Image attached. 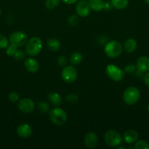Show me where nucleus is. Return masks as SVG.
I'll return each mask as SVG.
<instances>
[{"mask_svg": "<svg viewBox=\"0 0 149 149\" xmlns=\"http://www.w3.org/2000/svg\"><path fill=\"white\" fill-rule=\"evenodd\" d=\"M49 119L51 122L56 125H62L67 120V114L65 111L59 107H56L51 109L48 112Z\"/></svg>", "mask_w": 149, "mask_h": 149, "instance_id": "7ed1b4c3", "label": "nucleus"}, {"mask_svg": "<svg viewBox=\"0 0 149 149\" xmlns=\"http://www.w3.org/2000/svg\"><path fill=\"white\" fill-rule=\"evenodd\" d=\"M77 22H78V17H77L76 15H71L70 17H69L68 23L70 26H75V25L77 23Z\"/></svg>", "mask_w": 149, "mask_h": 149, "instance_id": "7c9ffc66", "label": "nucleus"}, {"mask_svg": "<svg viewBox=\"0 0 149 149\" xmlns=\"http://www.w3.org/2000/svg\"><path fill=\"white\" fill-rule=\"evenodd\" d=\"M19 98H20V96H19V94L16 92H11L10 94L8 95V99L10 102L12 103H15V102H18L19 100Z\"/></svg>", "mask_w": 149, "mask_h": 149, "instance_id": "cd10ccee", "label": "nucleus"}, {"mask_svg": "<svg viewBox=\"0 0 149 149\" xmlns=\"http://www.w3.org/2000/svg\"><path fill=\"white\" fill-rule=\"evenodd\" d=\"M91 9L89 5L88 1L86 0H80L77 2L76 6V13L77 15L81 17H87L90 14Z\"/></svg>", "mask_w": 149, "mask_h": 149, "instance_id": "9d476101", "label": "nucleus"}, {"mask_svg": "<svg viewBox=\"0 0 149 149\" xmlns=\"http://www.w3.org/2000/svg\"><path fill=\"white\" fill-rule=\"evenodd\" d=\"M138 133H137V131L134 130H129L126 131L124 134V136H123L124 141L129 144L135 143L138 139Z\"/></svg>", "mask_w": 149, "mask_h": 149, "instance_id": "2eb2a0df", "label": "nucleus"}, {"mask_svg": "<svg viewBox=\"0 0 149 149\" xmlns=\"http://www.w3.org/2000/svg\"><path fill=\"white\" fill-rule=\"evenodd\" d=\"M61 78L67 83H73L77 78V71L72 65H67L61 71Z\"/></svg>", "mask_w": 149, "mask_h": 149, "instance_id": "6e6552de", "label": "nucleus"}, {"mask_svg": "<svg viewBox=\"0 0 149 149\" xmlns=\"http://www.w3.org/2000/svg\"><path fill=\"white\" fill-rule=\"evenodd\" d=\"M9 45V40L5 36L0 34V49H5Z\"/></svg>", "mask_w": 149, "mask_h": 149, "instance_id": "bb28decb", "label": "nucleus"}, {"mask_svg": "<svg viewBox=\"0 0 149 149\" xmlns=\"http://www.w3.org/2000/svg\"><path fill=\"white\" fill-rule=\"evenodd\" d=\"M145 3H146V4H149V0H145Z\"/></svg>", "mask_w": 149, "mask_h": 149, "instance_id": "f704fd0d", "label": "nucleus"}, {"mask_svg": "<svg viewBox=\"0 0 149 149\" xmlns=\"http://www.w3.org/2000/svg\"><path fill=\"white\" fill-rule=\"evenodd\" d=\"M57 63L58 64L59 66L64 67L67 65V59L65 56H59L57 59Z\"/></svg>", "mask_w": 149, "mask_h": 149, "instance_id": "c756f323", "label": "nucleus"}, {"mask_svg": "<svg viewBox=\"0 0 149 149\" xmlns=\"http://www.w3.org/2000/svg\"><path fill=\"white\" fill-rule=\"evenodd\" d=\"M123 51V47L118 41H110L106 43L104 47L105 55L110 58H116L121 55Z\"/></svg>", "mask_w": 149, "mask_h": 149, "instance_id": "f03ea898", "label": "nucleus"}, {"mask_svg": "<svg viewBox=\"0 0 149 149\" xmlns=\"http://www.w3.org/2000/svg\"><path fill=\"white\" fill-rule=\"evenodd\" d=\"M18 108L23 113H29L34 110L35 103L32 99L25 97V98H22L20 100H18Z\"/></svg>", "mask_w": 149, "mask_h": 149, "instance_id": "1a4fd4ad", "label": "nucleus"}, {"mask_svg": "<svg viewBox=\"0 0 149 149\" xmlns=\"http://www.w3.org/2000/svg\"><path fill=\"white\" fill-rule=\"evenodd\" d=\"M32 128L28 124H21L16 129V133L22 138H28L32 135Z\"/></svg>", "mask_w": 149, "mask_h": 149, "instance_id": "f8f14e48", "label": "nucleus"}, {"mask_svg": "<svg viewBox=\"0 0 149 149\" xmlns=\"http://www.w3.org/2000/svg\"><path fill=\"white\" fill-rule=\"evenodd\" d=\"M48 100L52 106L58 107L62 103V97L58 93L53 92L48 94Z\"/></svg>", "mask_w": 149, "mask_h": 149, "instance_id": "f3484780", "label": "nucleus"}, {"mask_svg": "<svg viewBox=\"0 0 149 149\" xmlns=\"http://www.w3.org/2000/svg\"><path fill=\"white\" fill-rule=\"evenodd\" d=\"M143 79H144V82L145 84V85L149 89V71L148 72H146V74H145L144 77H143Z\"/></svg>", "mask_w": 149, "mask_h": 149, "instance_id": "473e14b6", "label": "nucleus"}, {"mask_svg": "<svg viewBox=\"0 0 149 149\" xmlns=\"http://www.w3.org/2000/svg\"><path fill=\"white\" fill-rule=\"evenodd\" d=\"M61 1L66 4H73L74 3L77 2L78 0H61Z\"/></svg>", "mask_w": 149, "mask_h": 149, "instance_id": "72a5a7b5", "label": "nucleus"}, {"mask_svg": "<svg viewBox=\"0 0 149 149\" xmlns=\"http://www.w3.org/2000/svg\"><path fill=\"white\" fill-rule=\"evenodd\" d=\"M105 71L108 77L114 81H122L124 77V71L114 64H109L107 65Z\"/></svg>", "mask_w": 149, "mask_h": 149, "instance_id": "423d86ee", "label": "nucleus"}, {"mask_svg": "<svg viewBox=\"0 0 149 149\" xmlns=\"http://www.w3.org/2000/svg\"><path fill=\"white\" fill-rule=\"evenodd\" d=\"M42 49V41L37 36H34L27 41L25 47L26 53L29 56H36Z\"/></svg>", "mask_w": 149, "mask_h": 149, "instance_id": "f257e3e1", "label": "nucleus"}, {"mask_svg": "<svg viewBox=\"0 0 149 149\" xmlns=\"http://www.w3.org/2000/svg\"><path fill=\"white\" fill-rule=\"evenodd\" d=\"M99 138L97 135L93 132H89L85 135L84 138V144L87 148H94L97 146Z\"/></svg>", "mask_w": 149, "mask_h": 149, "instance_id": "9b49d317", "label": "nucleus"}, {"mask_svg": "<svg viewBox=\"0 0 149 149\" xmlns=\"http://www.w3.org/2000/svg\"><path fill=\"white\" fill-rule=\"evenodd\" d=\"M136 68L137 70L143 73H146L149 71V58L146 55H142L137 58L136 63Z\"/></svg>", "mask_w": 149, "mask_h": 149, "instance_id": "ddd939ff", "label": "nucleus"}, {"mask_svg": "<svg viewBox=\"0 0 149 149\" xmlns=\"http://www.w3.org/2000/svg\"><path fill=\"white\" fill-rule=\"evenodd\" d=\"M1 15V10L0 9V15Z\"/></svg>", "mask_w": 149, "mask_h": 149, "instance_id": "e433bc0d", "label": "nucleus"}, {"mask_svg": "<svg viewBox=\"0 0 149 149\" xmlns=\"http://www.w3.org/2000/svg\"><path fill=\"white\" fill-rule=\"evenodd\" d=\"M47 47L52 52H57L61 47V43L57 39L51 38L47 42Z\"/></svg>", "mask_w": 149, "mask_h": 149, "instance_id": "6ab92c4d", "label": "nucleus"}, {"mask_svg": "<svg viewBox=\"0 0 149 149\" xmlns=\"http://www.w3.org/2000/svg\"><path fill=\"white\" fill-rule=\"evenodd\" d=\"M140 97V92L137 87H129L126 89L123 94V100L124 103L129 106H132L137 103Z\"/></svg>", "mask_w": 149, "mask_h": 149, "instance_id": "20e7f679", "label": "nucleus"}, {"mask_svg": "<svg viewBox=\"0 0 149 149\" xmlns=\"http://www.w3.org/2000/svg\"><path fill=\"white\" fill-rule=\"evenodd\" d=\"M60 4V0H46L45 1V7L48 10H52L58 7Z\"/></svg>", "mask_w": 149, "mask_h": 149, "instance_id": "4be33fe9", "label": "nucleus"}, {"mask_svg": "<svg viewBox=\"0 0 149 149\" xmlns=\"http://www.w3.org/2000/svg\"><path fill=\"white\" fill-rule=\"evenodd\" d=\"M25 56H26V53L22 49H18L13 55L15 59H16L17 61H22L24 59Z\"/></svg>", "mask_w": 149, "mask_h": 149, "instance_id": "c85d7f7f", "label": "nucleus"}, {"mask_svg": "<svg viewBox=\"0 0 149 149\" xmlns=\"http://www.w3.org/2000/svg\"><path fill=\"white\" fill-rule=\"evenodd\" d=\"M28 41V36L25 32L18 31L11 33L9 38V42L10 44L15 45L18 47L26 45Z\"/></svg>", "mask_w": 149, "mask_h": 149, "instance_id": "0eeeda50", "label": "nucleus"}, {"mask_svg": "<svg viewBox=\"0 0 149 149\" xmlns=\"http://www.w3.org/2000/svg\"><path fill=\"white\" fill-rule=\"evenodd\" d=\"M82 61H83V55L80 52H74L71 54L70 57V62L72 65H77L81 63Z\"/></svg>", "mask_w": 149, "mask_h": 149, "instance_id": "412c9836", "label": "nucleus"}, {"mask_svg": "<svg viewBox=\"0 0 149 149\" xmlns=\"http://www.w3.org/2000/svg\"><path fill=\"white\" fill-rule=\"evenodd\" d=\"M110 4L117 10H124L129 5V0H111Z\"/></svg>", "mask_w": 149, "mask_h": 149, "instance_id": "aec40b11", "label": "nucleus"}, {"mask_svg": "<svg viewBox=\"0 0 149 149\" xmlns=\"http://www.w3.org/2000/svg\"><path fill=\"white\" fill-rule=\"evenodd\" d=\"M24 67L30 73H36L39 69V64L36 59L29 58L25 61Z\"/></svg>", "mask_w": 149, "mask_h": 149, "instance_id": "4468645a", "label": "nucleus"}, {"mask_svg": "<svg viewBox=\"0 0 149 149\" xmlns=\"http://www.w3.org/2000/svg\"><path fill=\"white\" fill-rule=\"evenodd\" d=\"M18 50V47L15 45L10 44L6 47V54L9 56H13L14 54L15 53L16 51Z\"/></svg>", "mask_w": 149, "mask_h": 149, "instance_id": "a878e982", "label": "nucleus"}, {"mask_svg": "<svg viewBox=\"0 0 149 149\" xmlns=\"http://www.w3.org/2000/svg\"><path fill=\"white\" fill-rule=\"evenodd\" d=\"M147 111H148V112L149 113V104L148 105V106H147Z\"/></svg>", "mask_w": 149, "mask_h": 149, "instance_id": "c9c22d12", "label": "nucleus"}, {"mask_svg": "<svg viewBox=\"0 0 149 149\" xmlns=\"http://www.w3.org/2000/svg\"><path fill=\"white\" fill-rule=\"evenodd\" d=\"M136 66L134 65H132V64H130V65H128L127 66H126L125 68V71L127 73H133L135 71Z\"/></svg>", "mask_w": 149, "mask_h": 149, "instance_id": "2f4dec72", "label": "nucleus"}, {"mask_svg": "<svg viewBox=\"0 0 149 149\" xmlns=\"http://www.w3.org/2000/svg\"><path fill=\"white\" fill-rule=\"evenodd\" d=\"M105 143L110 147H117L122 143L123 137L121 134L114 130H109L104 135Z\"/></svg>", "mask_w": 149, "mask_h": 149, "instance_id": "39448f33", "label": "nucleus"}, {"mask_svg": "<svg viewBox=\"0 0 149 149\" xmlns=\"http://www.w3.org/2000/svg\"><path fill=\"white\" fill-rule=\"evenodd\" d=\"M135 149H149V143L144 140L137 141L134 143Z\"/></svg>", "mask_w": 149, "mask_h": 149, "instance_id": "b1692460", "label": "nucleus"}, {"mask_svg": "<svg viewBox=\"0 0 149 149\" xmlns=\"http://www.w3.org/2000/svg\"><path fill=\"white\" fill-rule=\"evenodd\" d=\"M137 47V43L136 40L132 38H129L127 39L125 41L124 44V48L126 50V52H129V53H131V52H134Z\"/></svg>", "mask_w": 149, "mask_h": 149, "instance_id": "a211bd4d", "label": "nucleus"}, {"mask_svg": "<svg viewBox=\"0 0 149 149\" xmlns=\"http://www.w3.org/2000/svg\"><path fill=\"white\" fill-rule=\"evenodd\" d=\"M90 9L94 12H100L105 9V3L103 0H88Z\"/></svg>", "mask_w": 149, "mask_h": 149, "instance_id": "dca6fc26", "label": "nucleus"}, {"mask_svg": "<svg viewBox=\"0 0 149 149\" xmlns=\"http://www.w3.org/2000/svg\"><path fill=\"white\" fill-rule=\"evenodd\" d=\"M79 97L76 93H70L66 96V100L70 103H75L78 101Z\"/></svg>", "mask_w": 149, "mask_h": 149, "instance_id": "393cba45", "label": "nucleus"}, {"mask_svg": "<svg viewBox=\"0 0 149 149\" xmlns=\"http://www.w3.org/2000/svg\"><path fill=\"white\" fill-rule=\"evenodd\" d=\"M37 108L42 113H48L50 111V106L47 102L40 101L37 103Z\"/></svg>", "mask_w": 149, "mask_h": 149, "instance_id": "5701e85b", "label": "nucleus"}]
</instances>
